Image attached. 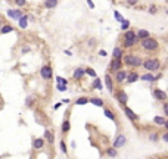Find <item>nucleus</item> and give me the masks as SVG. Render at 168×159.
<instances>
[{
	"label": "nucleus",
	"mask_w": 168,
	"mask_h": 159,
	"mask_svg": "<svg viewBox=\"0 0 168 159\" xmlns=\"http://www.w3.org/2000/svg\"><path fill=\"white\" fill-rule=\"evenodd\" d=\"M137 81H140V74L137 72V69H130V71H128V75H127L126 84L131 85V84L137 83Z\"/></svg>",
	"instance_id": "13"
},
{
	"label": "nucleus",
	"mask_w": 168,
	"mask_h": 159,
	"mask_svg": "<svg viewBox=\"0 0 168 159\" xmlns=\"http://www.w3.org/2000/svg\"><path fill=\"white\" fill-rule=\"evenodd\" d=\"M15 31V27L12 24H2L0 27V35H6L9 33H13Z\"/></svg>",
	"instance_id": "26"
},
{
	"label": "nucleus",
	"mask_w": 168,
	"mask_h": 159,
	"mask_svg": "<svg viewBox=\"0 0 168 159\" xmlns=\"http://www.w3.org/2000/svg\"><path fill=\"white\" fill-rule=\"evenodd\" d=\"M148 140L151 143H158L161 140V134L158 131H151V133L148 134Z\"/></svg>",
	"instance_id": "30"
},
{
	"label": "nucleus",
	"mask_w": 168,
	"mask_h": 159,
	"mask_svg": "<svg viewBox=\"0 0 168 159\" xmlns=\"http://www.w3.org/2000/svg\"><path fill=\"white\" fill-rule=\"evenodd\" d=\"M28 24H30V18H28V13H24L22 16L18 19V27H19L21 30H27Z\"/></svg>",
	"instance_id": "20"
},
{
	"label": "nucleus",
	"mask_w": 168,
	"mask_h": 159,
	"mask_svg": "<svg viewBox=\"0 0 168 159\" xmlns=\"http://www.w3.org/2000/svg\"><path fill=\"white\" fill-rule=\"evenodd\" d=\"M35 103H37V96L35 94H28L25 97V108H28V109L34 108Z\"/></svg>",
	"instance_id": "22"
},
{
	"label": "nucleus",
	"mask_w": 168,
	"mask_h": 159,
	"mask_svg": "<svg viewBox=\"0 0 168 159\" xmlns=\"http://www.w3.org/2000/svg\"><path fill=\"white\" fill-rule=\"evenodd\" d=\"M84 69H86V75L87 77H90V78H96L97 77V74H96V71L93 69V68H90V67H84Z\"/></svg>",
	"instance_id": "37"
},
{
	"label": "nucleus",
	"mask_w": 168,
	"mask_h": 159,
	"mask_svg": "<svg viewBox=\"0 0 168 159\" xmlns=\"http://www.w3.org/2000/svg\"><path fill=\"white\" fill-rule=\"evenodd\" d=\"M114 18H115V21H118L119 24H121V22H122V21L126 19V18L122 16V15H121V13H119L118 10H114Z\"/></svg>",
	"instance_id": "41"
},
{
	"label": "nucleus",
	"mask_w": 168,
	"mask_h": 159,
	"mask_svg": "<svg viewBox=\"0 0 168 159\" xmlns=\"http://www.w3.org/2000/svg\"><path fill=\"white\" fill-rule=\"evenodd\" d=\"M165 15H168V6L165 8Z\"/></svg>",
	"instance_id": "55"
},
{
	"label": "nucleus",
	"mask_w": 168,
	"mask_h": 159,
	"mask_svg": "<svg viewBox=\"0 0 168 159\" xmlns=\"http://www.w3.org/2000/svg\"><path fill=\"white\" fill-rule=\"evenodd\" d=\"M13 3H15V5H16L19 9L25 8L27 5H28V2H27V0H13Z\"/></svg>",
	"instance_id": "40"
},
{
	"label": "nucleus",
	"mask_w": 168,
	"mask_h": 159,
	"mask_svg": "<svg viewBox=\"0 0 168 159\" xmlns=\"http://www.w3.org/2000/svg\"><path fill=\"white\" fill-rule=\"evenodd\" d=\"M122 40H139V38H137V34H136L134 30L130 28V30L122 33Z\"/></svg>",
	"instance_id": "25"
},
{
	"label": "nucleus",
	"mask_w": 168,
	"mask_h": 159,
	"mask_svg": "<svg viewBox=\"0 0 168 159\" xmlns=\"http://www.w3.org/2000/svg\"><path fill=\"white\" fill-rule=\"evenodd\" d=\"M149 159H159V158H149Z\"/></svg>",
	"instance_id": "56"
},
{
	"label": "nucleus",
	"mask_w": 168,
	"mask_h": 159,
	"mask_svg": "<svg viewBox=\"0 0 168 159\" xmlns=\"http://www.w3.org/2000/svg\"><path fill=\"white\" fill-rule=\"evenodd\" d=\"M136 34H137V38H139V42H142V40H144V38H149V37H152V34L149 30H144V28H140V30H137L136 31Z\"/></svg>",
	"instance_id": "21"
},
{
	"label": "nucleus",
	"mask_w": 168,
	"mask_h": 159,
	"mask_svg": "<svg viewBox=\"0 0 168 159\" xmlns=\"http://www.w3.org/2000/svg\"><path fill=\"white\" fill-rule=\"evenodd\" d=\"M64 53H65L67 56H72V52L69 50V49H65V50H64Z\"/></svg>",
	"instance_id": "51"
},
{
	"label": "nucleus",
	"mask_w": 168,
	"mask_h": 159,
	"mask_svg": "<svg viewBox=\"0 0 168 159\" xmlns=\"http://www.w3.org/2000/svg\"><path fill=\"white\" fill-rule=\"evenodd\" d=\"M139 46L142 47L143 52H146V53H156V52L159 50L161 44L159 42L156 40V38H153V37H149V38H144L142 42L139 43Z\"/></svg>",
	"instance_id": "3"
},
{
	"label": "nucleus",
	"mask_w": 168,
	"mask_h": 159,
	"mask_svg": "<svg viewBox=\"0 0 168 159\" xmlns=\"http://www.w3.org/2000/svg\"><path fill=\"white\" fill-rule=\"evenodd\" d=\"M122 68H124L122 59H114V58H111L109 63H108V72H109V74H115L117 71L122 69Z\"/></svg>",
	"instance_id": "5"
},
{
	"label": "nucleus",
	"mask_w": 168,
	"mask_h": 159,
	"mask_svg": "<svg viewBox=\"0 0 168 159\" xmlns=\"http://www.w3.org/2000/svg\"><path fill=\"white\" fill-rule=\"evenodd\" d=\"M86 44H87V47L89 49H96V46H97V38L96 37H89L87 38V42H86Z\"/></svg>",
	"instance_id": "33"
},
{
	"label": "nucleus",
	"mask_w": 168,
	"mask_h": 159,
	"mask_svg": "<svg viewBox=\"0 0 168 159\" xmlns=\"http://www.w3.org/2000/svg\"><path fill=\"white\" fill-rule=\"evenodd\" d=\"M55 89H56L58 92H60V93L68 92V85H62V84H56V85H55Z\"/></svg>",
	"instance_id": "42"
},
{
	"label": "nucleus",
	"mask_w": 168,
	"mask_h": 159,
	"mask_svg": "<svg viewBox=\"0 0 168 159\" xmlns=\"http://www.w3.org/2000/svg\"><path fill=\"white\" fill-rule=\"evenodd\" d=\"M62 105H64V103H62V102H58V103H55V105H53V109H55V110H58V109L60 108V106H62Z\"/></svg>",
	"instance_id": "50"
},
{
	"label": "nucleus",
	"mask_w": 168,
	"mask_h": 159,
	"mask_svg": "<svg viewBox=\"0 0 168 159\" xmlns=\"http://www.w3.org/2000/svg\"><path fill=\"white\" fill-rule=\"evenodd\" d=\"M103 85H105V89H106L111 94H112V93H115V81H114V77L111 75L109 72H106V74H105V78H103Z\"/></svg>",
	"instance_id": "8"
},
{
	"label": "nucleus",
	"mask_w": 168,
	"mask_h": 159,
	"mask_svg": "<svg viewBox=\"0 0 168 159\" xmlns=\"http://www.w3.org/2000/svg\"><path fill=\"white\" fill-rule=\"evenodd\" d=\"M162 114H164V117L168 119V100L162 103Z\"/></svg>",
	"instance_id": "43"
},
{
	"label": "nucleus",
	"mask_w": 168,
	"mask_h": 159,
	"mask_svg": "<svg viewBox=\"0 0 168 159\" xmlns=\"http://www.w3.org/2000/svg\"><path fill=\"white\" fill-rule=\"evenodd\" d=\"M140 81L149 83V84H155V74H152V72H144V74L140 75Z\"/></svg>",
	"instance_id": "23"
},
{
	"label": "nucleus",
	"mask_w": 168,
	"mask_h": 159,
	"mask_svg": "<svg viewBox=\"0 0 168 159\" xmlns=\"http://www.w3.org/2000/svg\"><path fill=\"white\" fill-rule=\"evenodd\" d=\"M127 75H128V69L122 68V69L117 71V72H115L112 77H114V81H115V84H118V85H122V84H126Z\"/></svg>",
	"instance_id": "6"
},
{
	"label": "nucleus",
	"mask_w": 168,
	"mask_h": 159,
	"mask_svg": "<svg viewBox=\"0 0 168 159\" xmlns=\"http://www.w3.org/2000/svg\"><path fill=\"white\" fill-rule=\"evenodd\" d=\"M161 140H162V142H165V143H168V131H165V133L161 134Z\"/></svg>",
	"instance_id": "47"
},
{
	"label": "nucleus",
	"mask_w": 168,
	"mask_h": 159,
	"mask_svg": "<svg viewBox=\"0 0 168 159\" xmlns=\"http://www.w3.org/2000/svg\"><path fill=\"white\" fill-rule=\"evenodd\" d=\"M162 77H164V74H162V71H159V72H156V74H155V83H158V81H159L161 78H162Z\"/></svg>",
	"instance_id": "46"
},
{
	"label": "nucleus",
	"mask_w": 168,
	"mask_h": 159,
	"mask_svg": "<svg viewBox=\"0 0 168 159\" xmlns=\"http://www.w3.org/2000/svg\"><path fill=\"white\" fill-rule=\"evenodd\" d=\"M86 3L89 5V8H90V9H94V8H96V6H94V3H93V0H86Z\"/></svg>",
	"instance_id": "49"
},
{
	"label": "nucleus",
	"mask_w": 168,
	"mask_h": 159,
	"mask_svg": "<svg viewBox=\"0 0 168 159\" xmlns=\"http://www.w3.org/2000/svg\"><path fill=\"white\" fill-rule=\"evenodd\" d=\"M59 149H60V152H62L64 155H68V146H67V142H65L64 139L59 142Z\"/></svg>",
	"instance_id": "35"
},
{
	"label": "nucleus",
	"mask_w": 168,
	"mask_h": 159,
	"mask_svg": "<svg viewBox=\"0 0 168 159\" xmlns=\"http://www.w3.org/2000/svg\"><path fill=\"white\" fill-rule=\"evenodd\" d=\"M148 12H149V13H151V15H155V13H156V12H158V8H156V6H155V5H151V6H149V8H148Z\"/></svg>",
	"instance_id": "44"
},
{
	"label": "nucleus",
	"mask_w": 168,
	"mask_h": 159,
	"mask_svg": "<svg viewBox=\"0 0 168 159\" xmlns=\"http://www.w3.org/2000/svg\"><path fill=\"white\" fill-rule=\"evenodd\" d=\"M127 6H130V8H133V6H137V3H139V0H126Z\"/></svg>",
	"instance_id": "45"
},
{
	"label": "nucleus",
	"mask_w": 168,
	"mask_h": 159,
	"mask_svg": "<svg viewBox=\"0 0 168 159\" xmlns=\"http://www.w3.org/2000/svg\"><path fill=\"white\" fill-rule=\"evenodd\" d=\"M43 137H44V140H46V144L53 146V143H55V131H53V130L46 128V130H44V134H43Z\"/></svg>",
	"instance_id": "16"
},
{
	"label": "nucleus",
	"mask_w": 168,
	"mask_h": 159,
	"mask_svg": "<svg viewBox=\"0 0 168 159\" xmlns=\"http://www.w3.org/2000/svg\"><path fill=\"white\" fill-rule=\"evenodd\" d=\"M103 115L111 119L112 122H117V115H115V112H114V109H109V108H103Z\"/></svg>",
	"instance_id": "29"
},
{
	"label": "nucleus",
	"mask_w": 168,
	"mask_h": 159,
	"mask_svg": "<svg viewBox=\"0 0 168 159\" xmlns=\"http://www.w3.org/2000/svg\"><path fill=\"white\" fill-rule=\"evenodd\" d=\"M115 99L117 102L121 105V108L122 106H127V103H128V94H127L126 90H115Z\"/></svg>",
	"instance_id": "9"
},
{
	"label": "nucleus",
	"mask_w": 168,
	"mask_h": 159,
	"mask_svg": "<svg viewBox=\"0 0 168 159\" xmlns=\"http://www.w3.org/2000/svg\"><path fill=\"white\" fill-rule=\"evenodd\" d=\"M142 68L146 72H152V74H156L162 69V62L159 58H144L143 59Z\"/></svg>",
	"instance_id": "1"
},
{
	"label": "nucleus",
	"mask_w": 168,
	"mask_h": 159,
	"mask_svg": "<svg viewBox=\"0 0 168 159\" xmlns=\"http://www.w3.org/2000/svg\"><path fill=\"white\" fill-rule=\"evenodd\" d=\"M62 103H64V105H67V103H71V100H69V99H62Z\"/></svg>",
	"instance_id": "52"
},
{
	"label": "nucleus",
	"mask_w": 168,
	"mask_h": 159,
	"mask_svg": "<svg viewBox=\"0 0 168 159\" xmlns=\"http://www.w3.org/2000/svg\"><path fill=\"white\" fill-rule=\"evenodd\" d=\"M124 55H126V50H124L121 46H115V47L112 49V53H111V56L114 59H122Z\"/></svg>",
	"instance_id": "19"
},
{
	"label": "nucleus",
	"mask_w": 168,
	"mask_h": 159,
	"mask_svg": "<svg viewBox=\"0 0 168 159\" xmlns=\"http://www.w3.org/2000/svg\"><path fill=\"white\" fill-rule=\"evenodd\" d=\"M97 53H99V56H100V58H106V56H108V52L103 50V49H100Z\"/></svg>",
	"instance_id": "48"
},
{
	"label": "nucleus",
	"mask_w": 168,
	"mask_h": 159,
	"mask_svg": "<svg viewBox=\"0 0 168 159\" xmlns=\"http://www.w3.org/2000/svg\"><path fill=\"white\" fill-rule=\"evenodd\" d=\"M165 121H167V118L164 117V115H155V117H153V124L158 127H162Z\"/></svg>",
	"instance_id": "32"
},
{
	"label": "nucleus",
	"mask_w": 168,
	"mask_h": 159,
	"mask_svg": "<svg viewBox=\"0 0 168 159\" xmlns=\"http://www.w3.org/2000/svg\"><path fill=\"white\" fill-rule=\"evenodd\" d=\"M44 146H46L44 137H33V140H31V147H33V150H35V152L43 150Z\"/></svg>",
	"instance_id": "11"
},
{
	"label": "nucleus",
	"mask_w": 168,
	"mask_h": 159,
	"mask_svg": "<svg viewBox=\"0 0 168 159\" xmlns=\"http://www.w3.org/2000/svg\"><path fill=\"white\" fill-rule=\"evenodd\" d=\"M40 78L44 80V81H52L55 78V75H53V68H52L50 63H44L40 68Z\"/></svg>",
	"instance_id": "4"
},
{
	"label": "nucleus",
	"mask_w": 168,
	"mask_h": 159,
	"mask_svg": "<svg viewBox=\"0 0 168 159\" xmlns=\"http://www.w3.org/2000/svg\"><path fill=\"white\" fill-rule=\"evenodd\" d=\"M105 155L109 159H117L118 158V149H115L114 146H109L105 149Z\"/></svg>",
	"instance_id": "27"
},
{
	"label": "nucleus",
	"mask_w": 168,
	"mask_h": 159,
	"mask_svg": "<svg viewBox=\"0 0 168 159\" xmlns=\"http://www.w3.org/2000/svg\"><path fill=\"white\" fill-rule=\"evenodd\" d=\"M127 144V136L122 133H119L115 136V139H114V143H112V146L115 147V149H122L124 146Z\"/></svg>",
	"instance_id": "10"
},
{
	"label": "nucleus",
	"mask_w": 168,
	"mask_h": 159,
	"mask_svg": "<svg viewBox=\"0 0 168 159\" xmlns=\"http://www.w3.org/2000/svg\"><path fill=\"white\" fill-rule=\"evenodd\" d=\"M84 77H86V69L84 67H77L74 71H72V80L74 81H81Z\"/></svg>",
	"instance_id": "15"
},
{
	"label": "nucleus",
	"mask_w": 168,
	"mask_h": 159,
	"mask_svg": "<svg viewBox=\"0 0 168 159\" xmlns=\"http://www.w3.org/2000/svg\"><path fill=\"white\" fill-rule=\"evenodd\" d=\"M162 127L165 128V131H168V119H167V121H165V122H164V125H162Z\"/></svg>",
	"instance_id": "53"
},
{
	"label": "nucleus",
	"mask_w": 168,
	"mask_h": 159,
	"mask_svg": "<svg viewBox=\"0 0 168 159\" xmlns=\"http://www.w3.org/2000/svg\"><path fill=\"white\" fill-rule=\"evenodd\" d=\"M139 40H122L121 43V47L124 50H130V49H134L136 46H139Z\"/></svg>",
	"instance_id": "18"
},
{
	"label": "nucleus",
	"mask_w": 168,
	"mask_h": 159,
	"mask_svg": "<svg viewBox=\"0 0 168 159\" xmlns=\"http://www.w3.org/2000/svg\"><path fill=\"white\" fill-rule=\"evenodd\" d=\"M122 63L124 67L131 68V69H137V68L142 67L143 63V58L137 53H126L124 58H122Z\"/></svg>",
	"instance_id": "2"
},
{
	"label": "nucleus",
	"mask_w": 168,
	"mask_h": 159,
	"mask_svg": "<svg viewBox=\"0 0 168 159\" xmlns=\"http://www.w3.org/2000/svg\"><path fill=\"white\" fill-rule=\"evenodd\" d=\"M0 159H3V158H2V156H0Z\"/></svg>",
	"instance_id": "57"
},
{
	"label": "nucleus",
	"mask_w": 168,
	"mask_h": 159,
	"mask_svg": "<svg viewBox=\"0 0 168 159\" xmlns=\"http://www.w3.org/2000/svg\"><path fill=\"white\" fill-rule=\"evenodd\" d=\"M103 81H102L99 77H96V78H93L92 81V90H97V92H102L103 90Z\"/></svg>",
	"instance_id": "24"
},
{
	"label": "nucleus",
	"mask_w": 168,
	"mask_h": 159,
	"mask_svg": "<svg viewBox=\"0 0 168 159\" xmlns=\"http://www.w3.org/2000/svg\"><path fill=\"white\" fill-rule=\"evenodd\" d=\"M152 96H153V99L156 102H161V103H164V102L168 100V94L167 92H164L162 89L159 87H155V89H152Z\"/></svg>",
	"instance_id": "7"
},
{
	"label": "nucleus",
	"mask_w": 168,
	"mask_h": 159,
	"mask_svg": "<svg viewBox=\"0 0 168 159\" xmlns=\"http://www.w3.org/2000/svg\"><path fill=\"white\" fill-rule=\"evenodd\" d=\"M89 103V97L87 96H80L78 99H75V102H74V105H77V106H84V105H87Z\"/></svg>",
	"instance_id": "34"
},
{
	"label": "nucleus",
	"mask_w": 168,
	"mask_h": 159,
	"mask_svg": "<svg viewBox=\"0 0 168 159\" xmlns=\"http://www.w3.org/2000/svg\"><path fill=\"white\" fill-rule=\"evenodd\" d=\"M89 103H92L93 106H97V108H105V100L102 97H89Z\"/></svg>",
	"instance_id": "28"
},
{
	"label": "nucleus",
	"mask_w": 168,
	"mask_h": 159,
	"mask_svg": "<svg viewBox=\"0 0 168 159\" xmlns=\"http://www.w3.org/2000/svg\"><path fill=\"white\" fill-rule=\"evenodd\" d=\"M55 81H56V84H62V85H68L69 84V81H68L65 77H60V75L55 77Z\"/></svg>",
	"instance_id": "36"
},
{
	"label": "nucleus",
	"mask_w": 168,
	"mask_h": 159,
	"mask_svg": "<svg viewBox=\"0 0 168 159\" xmlns=\"http://www.w3.org/2000/svg\"><path fill=\"white\" fill-rule=\"evenodd\" d=\"M59 5V0H44L43 2V6L46 9H55Z\"/></svg>",
	"instance_id": "31"
},
{
	"label": "nucleus",
	"mask_w": 168,
	"mask_h": 159,
	"mask_svg": "<svg viewBox=\"0 0 168 159\" xmlns=\"http://www.w3.org/2000/svg\"><path fill=\"white\" fill-rule=\"evenodd\" d=\"M122 112H124V115H126L131 122H139V121H140V115H137L131 108H128V106H122Z\"/></svg>",
	"instance_id": "12"
},
{
	"label": "nucleus",
	"mask_w": 168,
	"mask_h": 159,
	"mask_svg": "<svg viewBox=\"0 0 168 159\" xmlns=\"http://www.w3.org/2000/svg\"><path fill=\"white\" fill-rule=\"evenodd\" d=\"M131 28V22L128 21V19H124L122 22H121V31L124 33V31H127V30H130Z\"/></svg>",
	"instance_id": "38"
},
{
	"label": "nucleus",
	"mask_w": 168,
	"mask_h": 159,
	"mask_svg": "<svg viewBox=\"0 0 168 159\" xmlns=\"http://www.w3.org/2000/svg\"><path fill=\"white\" fill-rule=\"evenodd\" d=\"M71 131V119H69V112H67V117L64 118L62 124H60V133L62 136H67Z\"/></svg>",
	"instance_id": "14"
},
{
	"label": "nucleus",
	"mask_w": 168,
	"mask_h": 159,
	"mask_svg": "<svg viewBox=\"0 0 168 159\" xmlns=\"http://www.w3.org/2000/svg\"><path fill=\"white\" fill-rule=\"evenodd\" d=\"M31 50H33L31 46H28V44H22L21 49H19V53H21V55H27V53H30Z\"/></svg>",
	"instance_id": "39"
},
{
	"label": "nucleus",
	"mask_w": 168,
	"mask_h": 159,
	"mask_svg": "<svg viewBox=\"0 0 168 159\" xmlns=\"http://www.w3.org/2000/svg\"><path fill=\"white\" fill-rule=\"evenodd\" d=\"M71 147H72V149H75V147H77V144H75V142H72V143H71Z\"/></svg>",
	"instance_id": "54"
},
{
	"label": "nucleus",
	"mask_w": 168,
	"mask_h": 159,
	"mask_svg": "<svg viewBox=\"0 0 168 159\" xmlns=\"http://www.w3.org/2000/svg\"><path fill=\"white\" fill-rule=\"evenodd\" d=\"M6 15H8L10 19H13V21H18L19 18L24 15V10H22V9H8Z\"/></svg>",
	"instance_id": "17"
}]
</instances>
